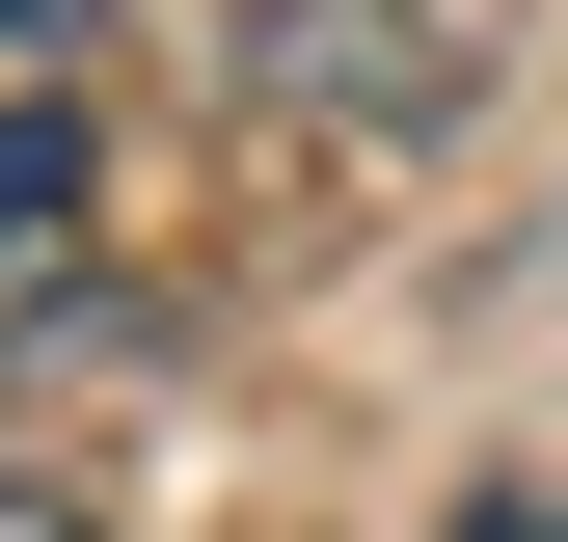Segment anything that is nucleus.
<instances>
[{"instance_id":"nucleus-1","label":"nucleus","mask_w":568,"mask_h":542,"mask_svg":"<svg viewBox=\"0 0 568 542\" xmlns=\"http://www.w3.org/2000/svg\"><path fill=\"white\" fill-rule=\"evenodd\" d=\"M28 244H82V109L0 82V271H28Z\"/></svg>"},{"instance_id":"nucleus-2","label":"nucleus","mask_w":568,"mask_h":542,"mask_svg":"<svg viewBox=\"0 0 568 542\" xmlns=\"http://www.w3.org/2000/svg\"><path fill=\"white\" fill-rule=\"evenodd\" d=\"M109 28V0H0V82H54V54H82Z\"/></svg>"},{"instance_id":"nucleus-3","label":"nucleus","mask_w":568,"mask_h":542,"mask_svg":"<svg viewBox=\"0 0 568 542\" xmlns=\"http://www.w3.org/2000/svg\"><path fill=\"white\" fill-rule=\"evenodd\" d=\"M460 542H568V489H487V515H460Z\"/></svg>"},{"instance_id":"nucleus-4","label":"nucleus","mask_w":568,"mask_h":542,"mask_svg":"<svg viewBox=\"0 0 568 542\" xmlns=\"http://www.w3.org/2000/svg\"><path fill=\"white\" fill-rule=\"evenodd\" d=\"M0 542H82V489H0Z\"/></svg>"}]
</instances>
